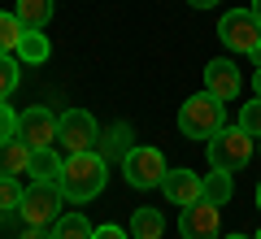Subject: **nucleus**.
Segmentation results:
<instances>
[{
	"label": "nucleus",
	"mask_w": 261,
	"mask_h": 239,
	"mask_svg": "<svg viewBox=\"0 0 261 239\" xmlns=\"http://www.w3.org/2000/svg\"><path fill=\"white\" fill-rule=\"evenodd\" d=\"M252 92L261 96V65H257V74H252Z\"/></svg>",
	"instance_id": "28"
},
{
	"label": "nucleus",
	"mask_w": 261,
	"mask_h": 239,
	"mask_svg": "<svg viewBox=\"0 0 261 239\" xmlns=\"http://www.w3.org/2000/svg\"><path fill=\"white\" fill-rule=\"evenodd\" d=\"M105 178H109V161L92 148V152H70L65 156L57 187L65 192L70 204H87V200H96L105 192Z\"/></svg>",
	"instance_id": "1"
},
{
	"label": "nucleus",
	"mask_w": 261,
	"mask_h": 239,
	"mask_svg": "<svg viewBox=\"0 0 261 239\" xmlns=\"http://www.w3.org/2000/svg\"><path fill=\"white\" fill-rule=\"evenodd\" d=\"M240 87H244V78H240V65H235V61L214 57V61L205 65V92L209 96H218V100H235Z\"/></svg>",
	"instance_id": "11"
},
{
	"label": "nucleus",
	"mask_w": 261,
	"mask_h": 239,
	"mask_svg": "<svg viewBox=\"0 0 261 239\" xmlns=\"http://www.w3.org/2000/svg\"><path fill=\"white\" fill-rule=\"evenodd\" d=\"M57 130H61V113H53L48 104H31V109H22V118H18V135L27 139L31 148H53Z\"/></svg>",
	"instance_id": "8"
},
{
	"label": "nucleus",
	"mask_w": 261,
	"mask_h": 239,
	"mask_svg": "<svg viewBox=\"0 0 261 239\" xmlns=\"http://www.w3.org/2000/svg\"><path fill=\"white\" fill-rule=\"evenodd\" d=\"M96 139H100V126H96V118H92L87 109H65V113H61L57 144L65 148V156H70V152H92Z\"/></svg>",
	"instance_id": "7"
},
{
	"label": "nucleus",
	"mask_w": 261,
	"mask_h": 239,
	"mask_svg": "<svg viewBox=\"0 0 261 239\" xmlns=\"http://www.w3.org/2000/svg\"><path fill=\"white\" fill-rule=\"evenodd\" d=\"M205 156L214 170H226V174H240L252 161V135L235 122V126H222L214 139H205Z\"/></svg>",
	"instance_id": "3"
},
{
	"label": "nucleus",
	"mask_w": 261,
	"mask_h": 239,
	"mask_svg": "<svg viewBox=\"0 0 261 239\" xmlns=\"http://www.w3.org/2000/svg\"><path fill=\"white\" fill-rule=\"evenodd\" d=\"M252 239H261V230H257V235H252Z\"/></svg>",
	"instance_id": "33"
},
{
	"label": "nucleus",
	"mask_w": 261,
	"mask_h": 239,
	"mask_svg": "<svg viewBox=\"0 0 261 239\" xmlns=\"http://www.w3.org/2000/svg\"><path fill=\"white\" fill-rule=\"evenodd\" d=\"M22 239H53V226H27Z\"/></svg>",
	"instance_id": "26"
},
{
	"label": "nucleus",
	"mask_w": 261,
	"mask_h": 239,
	"mask_svg": "<svg viewBox=\"0 0 261 239\" xmlns=\"http://www.w3.org/2000/svg\"><path fill=\"white\" fill-rule=\"evenodd\" d=\"M0 222H5V213H0Z\"/></svg>",
	"instance_id": "34"
},
{
	"label": "nucleus",
	"mask_w": 261,
	"mask_h": 239,
	"mask_svg": "<svg viewBox=\"0 0 261 239\" xmlns=\"http://www.w3.org/2000/svg\"><path fill=\"white\" fill-rule=\"evenodd\" d=\"M161 230H166V218H161L157 209H135V218H130V239H161Z\"/></svg>",
	"instance_id": "17"
},
{
	"label": "nucleus",
	"mask_w": 261,
	"mask_h": 239,
	"mask_svg": "<svg viewBox=\"0 0 261 239\" xmlns=\"http://www.w3.org/2000/svg\"><path fill=\"white\" fill-rule=\"evenodd\" d=\"M92 222L83 218V213H61L57 218V226H53V239H92Z\"/></svg>",
	"instance_id": "18"
},
{
	"label": "nucleus",
	"mask_w": 261,
	"mask_h": 239,
	"mask_svg": "<svg viewBox=\"0 0 261 239\" xmlns=\"http://www.w3.org/2000/svg\"><path fill=\"white\" fill-rule=\"evenodd\" d=\"M13 57H18V61L22 65H44L48 61V57H53V44H48V35H44V31H22V39H18V52H13Z\"/></svg>",
	"instance_id": "14"
},
{
	"label": "nucleus",
	"mask_w": 261,
	"mask_h": 239,
	"mask_svg": "<svg viewBox=\"0 0 261 239\" xmlns=\"http://www.w3.org/2000/svg\"><path fill=\"white\" fill-rule=\"evenodd\" d=\"M252 61H257V65H261V48H257V52H252Z\"/></svg>",
	"instance_id": "30"
},
{
	"label": "nucleus",
	"mask_w": 261,
	"mask_h": 239,
	"mask_svg": "<svg viewBox=\"0 0 261 239\" xmlns=\"http://www.w3.org/2000/svg\"><path fill=\"white\" fill-rule=\"evenodd\" d=\"M22 22H18V13H0V57H13L18 52V39H22Z\"/></svg>",
	"instance_id": "20"
},
{
	"label": "nucleus",
	"mask_w": 261,
	"mask_h": 239,
	"mask_svg": "<svg viewBox=\"0 0 261 239\" xmlns=\"http://www.w3.org/2000/svg\"><path fill=\"white\" fill-rule=\"evenodd\" d=\"M18 118H22V113H13L9 104L0 100V139H13V135H18Z\"/></svg>",
	"instance_id": "24"
},
{
	"label": "nucleus",
	"mask_w": 261,
	"mask_h": 239,
	"mask_svg": "<svg viewBox=\"0 0 261 239\" xmlns=\"http://www.w3.org/2000/svg\"><path fill=\"white\" fill-rule=\"evenodd\" d=\"M166 156H161V148H148V144H135L126 156H122V174H126V183L135 187V192H148V187H161V178H166Z\"/></svg>",
	"instance_id": "5"
},
{
	"label": "nucleus",
	"mask_w": 261,
	"mask_h": 239,
	"mask_svg": "<svg viewBox=\"0 0 261 239\" xmlns=\"http://www.w3.org/2000/svg\"><path fill=\"white\" fill-rule=\"evenodd\" d=\"M27 174H31V183H57V178H61V156H57L53 148H35Z\"/></svg>",
	"instance_id": "15"
},
{
	"label": "nucleus",
	"mask_w": 261,
	"mask_h": 239,
	"mask_svg": "<svg viewBox=\"0 0 261 239\" xmlns=\"http://www.w3.org/2000/svg\"><path fill=\"white\" fill-rule=\"evenodd\" d=\"M13 13H18L22 26L44 31L48 22H53V0H18V5H13Z\"/></svg>",
	"instance_id": "16"
},
{
	"label": "nucleus",
	"mask_w": 261,
	"mask_h": 239,
	"mask_svg": "<svg viewBox=\"0 0 261 239\" xmlns=\"http://www.w3.org/2000/svg\"><path fill=\"white\" fill-rule=\"evenodd\" d=\"M22 192H27V187H22L18 178H0V213H18Z\"/></svg>",
	"instance_id": "22"
},
{
	"label": "nucleus",
	"mask_w": 261,
	"mask_h": 239,
	"mask_svg": "<svg viewBox=\"0 0 261 239\" xmlns=\"http://www.w3.org/2000/svg\"><path fill=\"white\" fill-rule=\"evenodd\" d=\"M231 196H235V183H231V174H226V170H214V174L205 178V200L222 209V204L231 200Z\"/></svg>",
	"instance_id": "19"
},
{
	"label": "nucleus",
	"mask_w": 261,
	"mask_h": 239,
	"mask_svg": "<svg viewBox=\"0 0 261 239\" xmlns=\"http://www.w3.org/2000/svg\"><path fill=\"white\" fill-rule=\"evenodd\" d=\"M222 126H226V100H218L209 92L187 96L183 109H178V130L187 139H214Z\"/></svg>",
	"instance_id": "2"
},
{
	"label": "nucleus",
	"mask_w": 261,
	"mask_h": 239,
	"mask_svg": "<svg viewBox=\"0 0 261 239\" xmlns=\"http://www.w3.org/2000/svg\"><path fill=\"white\" fill-rule=\"evenodd\" d=\"M31 156H35V148H31L22 135L0 139V178H22L31 170Z\"/></svg>",
	"instance_id": "12"
},
{
	"label": "nucleus",
	"mask_w": 261,
	"mask_h": 239,
	"mask_svg": "<svg viewBox=\"0 0 261 239\" xmlns=\"http://www.w3.org/2000/svg\"><path fill=\"white\" fill-rule=\"evenodd\" d=\"M218 226H222V209L209 200H196L178 213V235L183 239H218Z\"/></svg>",
	"instance_id": "9"
},
{
	"label": "nucleus",
	"mask_w": 261,
	"mask_h": 239,
	"mask_svg": "<svg viewBox=\"0 0 261 239\" xmlns=\"http://www.w3.org/2000/svg\"><path fill=\"white\" fill-rule=\"evenodd\" d=\"M22 78V61L18 57H0V100H9V92Z\"/></svg>",
	"instance_id": "21"
},
{
	"label": "nucleus",
	"mask_w": 261,
	"mask_h": 239,
	"mask_svg": "<svg viewBox=\"0 0 261 239\" xmlns=\"http://www.w3.org/2000/svg\"><path fill=\"white\" fill-rule=\"evenodd\" d=\"M240 126L248 130L252 139H261V96H252V100L240 109Z\"/></svg>",
	"instance_id": "23"
},
{
	"label": "nucleus",
	"mask_w": 261,
	"mask_h": 239,
	"mask_svg": "<svg viewBox=\"0 0 261 239\" xmlns=\"http://www.w3.org/2000/svg\"><path fill=\"white\" fill-rule=\"evenodd\" d=\"M61 204H65V192H61L57 183H31L27 192H22L18 218L27 222V226H57Z\"/></svg>",
	"instance_id": "4"
},
{
	"label": "nucleus",
	"mask_w": 261,
	"mask_h": 239,
	"mask_svg": "<svg viewBox=\"0 0 261 239\" xmlns=\"http://www.w3.org/2000/svg\"><path fill=\"white\" fill-rule=\"evenodd\" d=\"M252 18H257V22H261V0H252Z\"/></svg>",
	"instance_id": "29"
},
{
	"label": "nucleus",
	"mask_w": 261,
	"mask_h": 239,
	"mask_svg": "<svg viewBox=\"0 0 261 239\" xmlns=\"http://www.w3.org/2000/svg\"><path fill=\"white\" fill-rule=\"evenodd\" d=\"M92 239H130V230H126V226H118V222H105V226H96V230H92Z\"/></svg>",
	"instance_id": "25"
},
{
	"label": "nucleus",
	"mask_w": 261,
	"mask_h": 239,
	"mask_svg": "<svg viewBox=\"0 0 261 239\" xmlns=\"http://www.w3.org/2000/svg\"><path fill=\"white\" fill-rule=\"evenodd\" d=\"M222 239H248V235H222Z\"/></svg>",
	"instance_id": "31"
},
{
	"label": "nucleus",
	"mask_w": 261,
	"mask_h": 239,
	"mask_svg": "<svg viewBox=\"0 0 261 239\" xmlns=\"http://www.w3.org/2000/svg\"><path fill=\"white\" fill-rule=\"evenodd\" d=\"M130 148H135V144H130V126H126V122H113V126L100 130V139H96V152H100L109 166H113V161L122 166V156H126Z\"/></svg>",
	"instance_id": "13"
},
{
	"label": "nucleus",
	"mask_w": 261,
	"mask_h": 239,
	"mask_svg": "<svg viewBox=\"0 0 261 239\" xmlns=\"http://www.w3.org/2000/svg\"><path fill=\"white\" fill-rule=\"evenodd\" d=\"M187 5H192V9H214L218 0H187Z\"/></svg>",
	"instance_id": "27"
},
{
	"label": "nucleus",
	"mask_w": 261,
	"mask_h": 239,
	"mask_svg": "<svg viewBox=\"0 0 261 239\" xmlns=\"http://www.w3.org/2000/svg\"><path fill=\"white\" fill-rule=\"evenodd\" d=\"M218 35H222V44L231 48V52H248L252 57L261 48V22L252 18V9H231L218 22Z\"/></svg>",
	"instance_id": "6"
},
{
	"label": "nucleus",
	"mask_w": 261,
	"mask_h": 239,
	"mask_svg": "<svg viewBox=\"0 0 261 239\" xmlns=\"http://www.w3.org/2000/svg\"><path fill=\"white\" fill-rule=\"evenodd\" d=\"M161 196H166L174 209H187V204L205 200V178L192 174V170H166V178H161Z\"/></svg>",
	"instance_id": "10"
},
{
	"label": "nucleus",
	"mask_w": 261,
	"mask_h": 239,
	"mask_svg": "<svg viewBox=\"0 0 261 239\" xmlns=\"http://www.w3.org/2000/svg\"><path fill=\"white\" fill-rule=\"evenodd\" d=\"M257 209H261V183H257Z\"/></svg>",
	"instance_id": "32"
}]
</instances>
